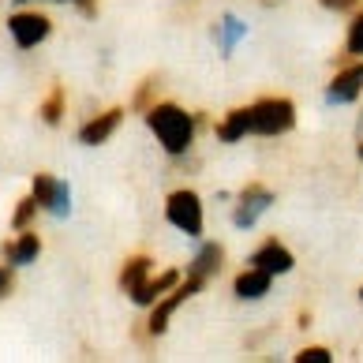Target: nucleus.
I'll use <instances>...</instances> for the list:
<instances>
[{"instance_id": "f257e3e1", "label": "nucleus", "mask_w": 363, "mask_h": 363, "mask_svg": "<svg viewBox=\"0 0 363 363\" xmlns=\"http://www.w3.org/2000/svg\"><path fill=\"white\" fill-rule=\"evenodd\" d=\"M146 128L154 131L157 143L165 146V154H172V157L187 154L195 143V116L187 109H180V105H172V101L150 105V109H146Z\"/></svg>"}, {"instance_id": "f03ea898", "label": "nucleus", "mask_w": 363, "mask_h": 363, "mask_svg": "<svg viewBox=\"0 0 363 363\" xmlns=\"http://www.w3.org/2000/svg\"><path fill=\"white\" fill-rule=\"evenodd\" d=\"M296 128V105L289 98H259L251 105V135L277 139Z\"/></svg>"}, {"instance_id": "7ed1b4c3", "label": "nucleus", "mask_w": 363, "mask_h": 363, "mask_svg": "<svg viewBox=\"0 0 363 363\" xmlns=\"http://www.w3.org/2000/svg\"><path fill=\"white\" fill-rule=\"evenodd\" d=\"M165 218L172 228H180L184 236H203V199H199L191 187H180L165 199Z\"/></svg>"}, {"instance_id": "20e7f679", "label": "nucleus", "mask_w": 363, "mask_h": 363, "mask_svg": "<svg viewBox=\"0 0 363 363\" xmlns=\"http://www.w3.org/2000/svg\"><path fill=\"white\" fill-rule=\"evenodd\" d=\"M203 289H206V281H203V277H191V274H187V281H184V285H177L172 292H165V296H161V300L154 303V315H150V322H146L154 337H161V333L169 330V322H172V315L180 311V303H187L195 292H203Z\"/></svg>"}, {"instance_id": "39448f33", "label": "nucleus", "mask_w": 363, "mask_h": 363, "mask_svg": "<svg viewBox=\"0 0 363 363\" xmlns=\"http://www.w3.org/2000/svg\"><path fill=\"white\" fill-rule=\"evenodd\" d=\"M274 206V191L262 184H247L244 191L236 195V210H233V225L240 228V233H247V228L259 225V218L266 210Z\"/></svg>"}, {"instance_id": "423d86ee", "label": "nucleus", "mask_w": 363, "mask_h": 363, "mask_svg": "<svg viewBox=\"0 0 363 363\" xmlns=\"http://www.w3.org/2000/svg\"><path fill=\"white\" fill-rule=\"evenodd\" d=\"M30 195L38 199V206H42L49 218H68L72 213V187L57 177H49V172H38L34 177Z\"/></svg>"}, {"instance_id": "0eeeda50", "label": "nucleus", "mask_w": 363, "mask_h": 363, "mask_svg": "<svg viewBox=\"0 0 363 363\" xmlns=\"http://www.w3.org/2000/svg\"><path fill=\"white\" fill-rule=\"evenodd\" d=\"M49 30H52V23L42 11H16V16L8 19V34L19 49H34L38 42L49 38Z\"/></svg>"}, {"instance_id": "6e6552de", "label": "nucleus", "mask_w": 363, "mask_h": 363, "mask_svg": "<svg viewBox=\"0 0 363 363\" xmlns=\"http://www.w3.org/2000/svg\"><path fill=\"white\" fill-rule=\"evenodd\" d=\"M359 94H363V60H352L345 68H337V75L330 79L326 105H352L359 101Z\"/></svg>"}, {"instance_id": "1a4fd4ad", "label": "nucleus", "mask_w": 363, "mask_h": 363, "mask_svg": "<svg viewBox=\"0 0 363 363\" xmlns=\"http://www.w3.org/2000/svg\"><path fill=\"white\" fill-rule=\"evenodd\" d=\"M251 266H259V270H266V274H274V277H285V274H292V266H296V259H292V251L281 244L277 236H270L266 244L251 255Z\"/></svg>"}, {"instance_id": "9d476101", "label": "nucleus", "mask_w": 363, "mask_h": 363, "mask_svg": "<svg viewBox=\"0 0 363 363\" xmlns=\"http://www.w3.org/2000/svg\"><path fill=\"white\" fill-rule=\"evenodd\" d=\"M120 120H124V109H109V113L86 120V124L79 128V143H83V146H101L120 128Z\"/></svg>"}, {"instance_id": "9b49d317", "label": "nucleus", "mask_w": 363, "mask_h": 363, "mask_svg": "<svg viewBox=\"0 0 363 363\" xmlns=\"http://www.w3.org/2000/svg\"><path fill=\"white\" fill-rule=\"evenodd\" d=\"M270 285H274V274L251 266V270H244L233 281V292L240 296V300H262V296H270Z\"/></svg>"}, {"instance_id": "f8f14e48", "label": "nucleus", "mask_w": 363, "mask_h": 363, "mask_svg": "<svg viewBox=\"0 0 363 363\" xmlns=\"http://www.w3.org/2000/svg\"><path fill=\"white\" fill-rule=\"evenodd\" d=\"M42 255V240L30 228H23V236H16L11 244H4V262L8 266H30Z\"/></svg>"}, {"instance_id": "ddd939ff", "label": "nucleus", "mask_w": 363, "mask_h": 363, "mask_svg": "<svg viewBox=\"0 0 363 363\" xmlns=\"http://www.w3.org/2000/svg\"><path fill=\"white\" fill-rule=\"evenodd\" d=\"M177 285H180V274H177V270H165L161 277H150L146 285H139L135 292H131V300H135L139 307H154V303L161 300V296L172 292Z\"/></svg>"}, {"instance_id": "4468645a", "label": "nucleus", "mask_w": 363, "mask_h": 363, "mask_svg": "<svg viewBox=\"0 0 363 363\" xmlns=\"http://www.w3.org/2000/svg\"><path fill=\"white\" fill-rule=\"evenodd\" d=\"M247 38V23L240 19V16H225L221 23H218V30H213V42H218V49H221V57H233L236 52V45Z\"/></svg>"}, {"instance_id": "2eb2a0df", "label": "nucleus", "mask_w": 363, "mask_h": 363, "mask_svg": "<svg viewBox=\"0 0 363 363\" xmlns=\"http://www.w3.org/2000/svg\"><path fill=\"white\" fill-rule=\"evenodd\" d=\"M221 262H225V247H221V244H203V247L195 251V259H191V266H187V274L210 281L213 274L221 270Z\"/></svg>"}, {"instance_id": "dca6fc26", "label": "nucleus", "mask_w": 363, "mask_h": 363, "mask_svg": "<svg viewBox=\"0 0 363 363\" xmlns=\"http://www.w3.org/2000/svg\"><path fill=\"white\" fill-rule=\"evenodd\" d=\"M150 266L154 262L146 259V255H131V259L124 262V270H120V289L131 296L139 285H146V281H150Z\"/></svg>"}, {"instance_id": "f3484780", "label": "nucleus", "mask_w": 363, "mask_h": 363, "mask_svg": "<svg viewBox=\"0 0 363 363\" xmlns=\"http://www.w3.org/2000/svg\"><path fill=\"white\" fill-rule=\"evenodd\" d=\"M244 135H251V105H247V109H233L218 124V139L221 143H240Z\"/></svg>"}, {"instance_id": "a211bd4d", "label": "nucleus", "mask_w": 363, "mask_h": 363, "mask_svg": "<svg viewBox=\"0 0 363 363\" xmlns=\"http://www.w3.org/2000/svg\"><path fill=\"white\" fill-rule=\"evenodd\" d=\"M345 57H352V60L363 57V8L352 16V23H348V34H345Z\"/></svg>"}, {"instance_id": "6ab92c4d", "label": "nucleus", "mask_w": 363, "mask_h": 363, "mask_svg": "<svg viewBox=\"0 0 363 363\" xmlns=\"http://www.w3.org/2000/svg\"><path fill=\"white\" fill-rule=\"evenodd\" d=\"M60 116H64V90L60 86H52L49 90V98L42 101V120L49 128H57L60 124Z\"/></svg>"}, {"instance_id": "aec40b11", "label": "nucleus", "mask_w": 363, "mask_h": 363, "mask_svg": "<svg viewBox=\"0 0 363 363\" xmlns=\"http://www.w3.org/2000/svg\"><path fill=\"white\" fill-rule=\"evenodd\" d=\"M296 363H333V352L322 348V345H307V348L296 352Z\"/></svg>"}, {"instance_id": "412c9836", "label": "nucleus", "mask_w": 363, "mask_h": 363, "mask_svg": "<svg viewBox=\"0 0 363 363\" xmlns=\"http://www.w3.org/2000/svg\"><path fill=\"white\" fill-rule=\"evenodd\" d=\"M38 210H42V206H38V199H34V195H30V199H23V203H19V210H16V218H11V225H16L19 233H23V228L30 225V218H34Z\"/></svg>"}, {"instance_id": "4be33fe9", "label": "nucleus", "mask_w": 363, "mask_h": 363, "mask_svg": "<svg viewBox=\"0 0 363 363\" xmlns=\"http://www.w3.org/2000/svg\"><path fill=\"white\" fill-rule=\"evenodd\" d=\"M318 4L326 8V11H352V8L363 4V0H318Z\"/></svg>"}, {"instance_id": "5701e85b", "label": "nucleus", "mask_w": 363, "mask_h": 363, "mask_svg": "<svg viewBox=\"0 0 363 363\" xmlns=\"http://www.w3.org/2000/svg\"><path fill=\"white\" fill-rule=\"evenodd\" d=\"M16 4H34V0H16ZM68 4H75L83 16H94V11H98V8H94V0H68Z\"/></svg>"}, {"instance_id": "b1692460", "label": "nucleus", "mask_w": 363, "mask_h": 363, "mask_svg": "<svg viewBox=\"0 0 363 363\" xmlns=\"http://www.w3.org/2000/svg\"><path fill=\"white\" fill-rule=\"evenodd\" d=\"M150 90H154V83H143V90L135 94V109H150V105H146L150 101Z\"/></svg>"}, {"instance_id": "393cba45", "label": "nucleus", "mask_w": 363, "mask_h": 363, "mask_svg": "<svg viewBox=\"0 0 363 363\" xmlns=\"http://www.w3.org/2000/svg\"><path fill=\"white\" fill-rule=\"evenodd\" d=\"M8 289H11V277H8V274H4V270H0V296H4V292H8Z\"/></svg>"}, {"instance_id": "a878e982", "label": "nucleus", "mask_w": 363, "mask_h": 363, "mask_svg": "<svg viewBox=\"0 0 363 363\" xmlns=\"http://www.w3.org/2000/svg\"><path fill=\"white\" fill-rule=\"evenodd\" d=\"M359 300H363V285H359Z\"/></svg>"}]
</instances>
